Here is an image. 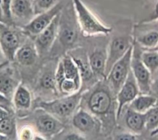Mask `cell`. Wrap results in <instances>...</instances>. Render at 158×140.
<instances>
[{
    "label": "cell",
    "mask_w": 158,
    "mask_h": 140,
    "mask_svg": "<svg viewBox=\"0 0 158 140\" xmlns=\"http://www.w3.org/2000/svg\"><path fill=\"white\" fill-rule=\"evenodd\" d=\"M11 0H1L2 20L7 23H12L11 15Z\"/></svg>",
    "instance_id": "obj_28"
},
{
    "label": "cell",
    "mask_w": 158,
    "mask_h": 140,
    "mask_svg": "<svg viewBox=\"0 0 158 140\" xmlns=\"http://www.w3.org/2000/svg\"><path fill=\"white\" fill-rule=\"evenodd\" d=\"M142 51V47L134 41L131 60V70L140 93L149 94L151 74L141 59Z\"/></svg>",
    "instance_id": "obj_5"
},
{
    "label": "cell",
    "mask_w": 158,
    "mask_h": 140,
    "mask_svg": "<svg viewBox=\"0 0 158 140\" xmlns=\"http://www.w3.org/2000/svg\"><path fill=\"white\" fill-rule=\"evenodd\" d=\"M9 116V113L7 110L4 109V107L0 106V121L3 118Z\"/></svg>",
    "instance_id": "obj_36"
},
{
    "label": "cell",
    "mask_w": 158,
    "mask_h": 140,
    "mask_svg": "<svg viewBox=\"0 0 158 140\" xmlns=\"http://www.w3.org/2000/svg\"><path fill=\"white\" fill-rule=\"evenodd\" d=\"M38 53L34 43H27L21 46L16 52L15 59L23 66L33 65L36 60Z\"/></svg>",
    "instance_id": "obj_15"
},
{
    "label": "cell",
    "mask_w": 158,
    "mask_h": 140,
    "mask_svg": "<svg viewBox=\"0 0 158 140\" xmlns=\"http://www.w3.org/2000/svg\"><path fill=\"white\" fill-rule=\"evenodd\" d=\"M40 83L44 89L55 90L57 88L55 72L48 71L44 73L40 78Z\"/></svg>",
    "instance_id": "obj_25"
},
{
    "label": "cell",
    "mask_w": 158,
    "mask_h": 140,
    "mask_svg": "<svg viewBox=\"0 0 158 140\" xmlns=\"http://www.w3.org/2000/svg\"><path fill=\"white\" fill-rule=\"evenodd\" d=\"M154 28L144 31L134 37L135 41L143 49H152L158 45V24H152Z\"/></svg>",
    "instance_id": "obj_18"
},
{
    "label": "cell",
    "mask_w": 158,
    "mask_h": 140,
    "mask_svg": "<svg viewBox=\"0 0 158 140\" xmlns=\"http://www.w3.org/2000/svg\"><path fill=\"white\" fill-rule=\"evenodd\" d=\"M141 59L152 75L158 70V52L151 49H143Z\"/></svg>",
    "instance_id": "obj_23"
},
{
    "label": "cell",
    "mask_w": 158,
    "mask_h": 140,
    "mask_svg": "<svg viewBox=\"0 0 158 140\" xmlns=\"http://www.w3.org/2000/svg\"><path fill=\"white\" fill-rule=\"evenodd\" d=\"M19 84L12 73L8 70L0 73V93L10 100Z\"/></svg>",
    "instance_id": "obj_20"
},
{
    "label": "cell",
    "mask_w": 158,
    "mask_h": 140,
    "mask_svg": "<svg viewBox=\"0 0 158 140\" xmlns=\"http://www.w3.org/2000/svg\"><path fill=\"white\" fill-rule=\"evenodd\" d=\"M11 15L13 19L20 21L23 25H27L35 16L33 6L27 0H14L11 4Z\"/></svg>",
    "instance_id": "obj_12"
},
{
    "label": "cell",
    "mask_w": 158,
    "mask_h": 140,
    "mask_svg": "<svg viewBox=\"0 0 158 140\" xmlns=\"http://www.w3.org/2000/svg\"><path fill=\"white\" fill-rule=\"evenodd\" d=\"M88 57L90 67L95 77L106 80L107 49H95Z\"/></svg>",
    "instance_id": "obj_13"
},
{
    "label": "cell",
    "mask_w": 158,
    "mask_h": 140,
    "mask_svg": "<svg viewBox=\"0 0 158 140\" xmlns=\"http://www.w3.org/2000/svg\"><path fill=\"white\" fill-rule=\"evenodd\" d=\"M36 124L38 131L46 136H51L60 132L63 128V125L60 121L46 113L37 118Z\"/></svg>",
    "instance_id": "obj_14"
},
{
    "label": "cell",
    "mask_w": 158,
    "mask_h": 140,
    "mask_svg": "<svg viewBox=\"0 0 158 140\" xmlns=\"http://www.w3.org/2000/svg\"><path fill=\"white\" fill-rule=\"evenodd\" d=\"M149 94L158 99V70L151 75Z\"/></svg>",
    "instance_id": "obj_29"
},
{
    "label": "cell",
    "mask_w": 158,
    "mask_h": 140,
    "mask_svg": "<svg viewBox=\"0 0 158 140\" xmlns=\"http://www.w3.org/2000/svg\"><path fill=\"white\" fill-rule=\"evenodd\" d=\"M0 46L6 59L12 61L15 59L17 51L20 46L18 33L10 29H5L0 32Z\"/></svg>",
    "instance_id": "obj_10"
},
{
    "label": "cell",
    "mask_w": 158,
    "mask_h": 140,
    "mask_svg": "<svg viewBox=\"0 0 158 140\" xmlns=\"http://www.w3.org/2000/svg\"><path fill=\"white\" fill-rule=\"evenodd\" d=\"M158 99L148 94H139L128 105L133 111L145 113L157 103Z\"/></svg>",
    "instance_id": "obj_16"
},
{
    "label": "cell",
    "mask_w": 158,
    "mask_h": 140,
    "mask_svg": "<svg viewBox=\"0 0 158 140\" xmlns=\"http://www.w3.org/2000/svg\"><path fill=\"white\" fill-rule=\"evenodd\" d=\"M62 8L61 5L56 4L48 11L35 15L30 22L22 27L23 31L35 39L62 12Z\"/></svg>",
    "instance_id": "obj_7"
},
{
    "label": "cell",
    "mask_w": 158,
    "mask_h": 140,
    "mask_svg": "<svg viewBox=\"0 0 158 140\" xmlns=\"http://www.w3.org/2000/svg\"><path fill=\"white\" fill-rule=\"evenodd\" d=\"M0 103L4 105H8L10 104V100L6 96H4L3 94L0 93Z\"/></svg>",
    "instance_id": "obj_35"
},
{
    "label": "cell",
    "mask_w": 158,
    "mask_h": 140,
    "mask_svg": "<svg viewBox=\"0 0 158 140\" xmlns=\"http://www.w3.org/2000/svg\"><path fill=\"white\" fill-rule=\"evenodd\" d=\"M134 26L130 20L118 22L113 30L107 47L106 78L114 64L120 60L133 45Z\"/></svg>",
    "instance_id": "obj_1"
},
{
    "label": "cell",
    "mask_w": 158,
    "mask_h": 140,
    "mask_svg": "<svg viewBox=\"0 0 158 140\" xmlns=\"http://www.w3.org/2000/svg\"><path fill=\"white\" fill-rule=\"evenodd\" d=\"M63 140H85V138L80 134L76 133H70L67 134Z\"/></svg>",
    "instance_id": "obj_33"
},
{
    "label": "cell",
    "mask_w": 158,
    "mask_h": 140,
    "mask_svg": "<svg viewBox=\"0 0 158 140\" xmlns=\"http://www.w3.org/2000/svg\"><path fill=\"white\" fill-rule=\"evenodd\" d=\"M125 125L133 133H140L145 128L144 113H141L129 109L125 115Z\"/></svg>",
    "instance_id": "obj_19"
},
{
    "label": "cell",
    "mask_w": 158,
    "mask_h": 140,
    "mask_svg": "<svg viewBox=\"0 0 158 140\" xmlns=\"http://www.w3.org/2000/svg\"><path fill=\"white\" fill-rule=\"evenodd\" d=\"M145 128L149 131L158 128V105H156L144 113Z\"/></svg>",
    "instance_id": "obj_24"
},
{
    "label": "cell",
    "mask_w": 158,
    "mask_h": 140,
    "mask_svg": "<svg viewBox=\"0 0 158 140\" xmlns=\"http://www.w3.org/2000/svg\"><path fill=\"white\" fill-rule=\"evenodd\" d=\"M61 12L58 14L52 22L34 39V44L38 55L46 53L52 49L58 33L59 20Z\"/></svg>",
    "instance_id": "obj_9"
},
{
    "label": "cell",
    "mask_w": 158,
    "mask_h": 140,
    "mask_svg": "<svg viewBox=\"0 0 158 140\" xmlns=\"http://www.w3.org/2000/svg\"><path fill=\"white\" fill-rule=\"evenodd\" d=\"M150 140H158V128L150 131Z\"/></svg>",
    "instance_id": "obj_34"
},
{
    "label": "cell",
    "mask_w": 158,
    "mask_h": 140,
    "mask_svg": "<svg viewBox=\"0 0 158 140\" xmlns=\"http://www.w3.org/2000/svg\"><path fill=\"white\" fill-rule=\"evenodd\" d=\"M74 14L81 33L86 36H107L112 28L105 25L80 0H73Z\"/></svg>",
    "instance_id": "obj_2"
},
{
    "label": "cell",
    "mask_w": 158,
    "mask_h": 140,
    "mask_svg": "<svg viewBox=\"0 0 158 140\" xmlns=\"http://www.w3.org/2000/svg\"><path fill=\"white\" fill-rule=\"evenodd\" d=\"M14 121L8 116L0 121V133L12 139L15 131Z\"/></svg>",
    "instance_id": "obj_26"
},
{
    "label": "cell",
    "mask_w": 158,
    "mask_h": 140,
    "mask_svg": "<svg viewBox=\"0 0 158 140\" xmlns=\"http://www.w3.org/2000/svg\"><path fill=\"white\" fill-rule=\"evenodd\" d=\"M158 20V0L156 1L154 9L150 13V14L142 20L139 24H147V23H151L153 22H156Z\"/></svg>",
    "instance_id": "obj_30"
},
{
    "label": "cell",
    "mask_w": 158,
    "mask_h": 140,
    "mask_svg": "<svg viewBox=\"0 0 158 140\" xmlns=\"http://www.w3.org/2000/svg\"><path fill=\"white\" fill-rule=\"evenodd\" d=\"M77 38L78 32L76 27L71 21L67 20L61 12L57 36L59 42L64 48L69 49L76 43Z\"/></svg>",
    "instance_id": "obj_11"
},
{
    "label": "cell",
    "mask_w": 158,
    "mask_h": 140,
    "mask_svg": "<svg viewBox=\"0 0 158 140\" xmlns=\"http://www.w3.org/2000/svg\"><path fill=\"white\" fill-rule=\"evenodd\" d=\"M31 140H46V139L40 136H35Z\"/></svg>",
    "instance_id": "obj_39"
},
{
    "label": "cell",
    "mask_w": 158,
    "mask_h": 140,
    "mask_svg": "<svg viewBox=\"0 0 158 140\" xmlns=\"http://www.w3.org/2000/svg\"><path fill=\"white\" fill-rule=\"evenodd\" d=\"M81 98V95L80 93H77L52 101L41 102L38 105L47 113L60 117H66L73 112Z\"/></svg>",
    "instance_id": "obj_6"
},
{
    "label": "cell",
    "mask_w": 158,
    "mask_h": 140,
    "mask_svg": "<svg viewBox=\"0 0 158 140\" xmlns=\"http://www.w3.org/2000/svg\"><path fill=\"white\" fill-rule=\"evenodd\" d=\"M54 0H35L33 6L35 15H38L51 9L53 6Z\"/></svg>",
    "instance_id": "obj_27"
},
{
    "label": "cell",
    "mask_w": 158,
    "mask_h": 140,
    "mask_svg": "<svg viewBox=\"0 0 158 140\" xmlns=\"http://www.w3.org/2000/svg\"><path fill=\"white\" fill-rule=\"evenodd\" d=\"M114 96L116 97L108 83L98 84L88 98L89 109L97 116L108 115L114 107Z\"/></svg>",
    "instance_id": "obj_3"
},
{
    "label": "cell",
    "mask_w": 158,
    "mask_h": 140,
    "mask_svg": "<svg viewBox=\"0 0 158 140\" xmlns=\"http://www.w3.org/2000/svg\"><path fill=\"white\" fill-rule=\"evenodd\" d=\"M6 61H7V60L6 59V57L4 56L3 52L0 46V65H3Z\"/></svg>",
    "instance_id": "obj_37"
},
{
    "label": "cell",
    "mask_w": 158,
    "mask_h": 140,
    "mask_svg": "<svg viewBox=\"0 0 158 140\" xmlns=\"http://www.w3.org/2000/svg\"><path fill=\"white\" fill-rule=\"evenodd\" d=\"M12 97L14 103L18 109H27L31 105V97L30 93L26 87L22 85L17 86Z\"/></svg>",
    "instance_id": "obj_21"
},
{
    "label": "cell",
    "mask_w": 158,
    "mask_h": 140,
    "mask_svg": "<svg viewBox=\"0 0 158 140\" xmlns=\"http://www.w3.org/2000/svg\"><path fill=\"white\" fill-rule=\"evenodd\" d=\"M133 47V45L120 60L114 64L106 76V80L115 96L130 72Z\"/></svg>",
    "instance_id": "obj_4"
},
{
    "label": "cell",
    "mask_w": 158,
    "mask_h": 140,
    "mask_svg": "<svg viewBox=\"0 0 158 140\" xmlns=\"http://www.w3.org/2000/svg\"><path fill=\"white\" fill-rule=\"evenodd\" d=\"M35 136L31 128L25 126L21 129L19 134V140H31Z\"/></svg>",
    "instance_id": "obj_31"
},
{
    "label": "cell",
    "mask_w": 158,
    "mask_h": 140,
    "mask_svg": "<svg viewBox=\"0 0 158 140\" xmlns=\"http://www.w3.org/2000/svg\"><path fill=\"white\" fill-rule=\"evenodd\" d=\"M73 125L83 133L89 132L95 126L96 121L94 117L88 112L80 110L77 112L73 117Z\"/></svg>",
    "instance_id": "obj_17"
},
{
    "label": "cell",
    "mask_w": 158,
    "mask_h": 140,
    "mask_svg": "<svg viewBox=\"0 0 158 140\" xmlns=\"http://www.w3.org/2000/svg\"><path fill=\"white\" fill-rule=\"evenodd\" d=\"M151 49V50H154V51H157L158 52V45L152 49Z\"/></svg>",
    "instance_id": "obj_40"
},
{
    "label": "cell",
    "mask_w": 158,
    "mask_h": 140,
    "mask_svg": "<svg viewBox=\"0 0 158 140\" xmlns=\"http://www.w3.org/2000/svg\"><path fill=\"white\" fill-rule=\"evenodd\" d=\"M0 140H12V139L0 133Z\"/></svg>",
    "instance_id": "obj_38"
},
{
    "label": "cell",
    "mask_w": 158,
    "mask_h": 140,
    "mask_svg": "<svg viewBox=\"0 0 158 140\" xmlns=\"http://www.w3.org/2000/svg\"><path fill=\"white\" fill-rule=\"evenodd\" d=\"M114 140H137V138L133 133L122 132L116 134L114 136Z\"/></svg>",
    "instance_id": "obj_32"
},
{
    "label": "cell",
    "mask_w": 158,
    "mask_h": 140,
    "mask_svg": "<svg viewBox=\"0 0 158 140\" xmlns=\"http://www.w3.org/2000/svg\"><path fill=\"white\" fill-rule=\"evenodd\" d=\"M140 93L138 84L133 76L131 70L128 75L127 79L122 85L116 95L117 109L115 118L117 122L122 113L123 108L125 105L129 104Z\"/></svg>",
    "instance_id": "obj_8"
},
{
    "label": "cell",
    "mask_w": 158,
    "mask_h": 140,
    "mask_svg": "<svg viewBox=\"0 0 158 140\" xmlns=\"http://www.w3.org/2000/svg\"><path fill=\"white\" fill-rule=\"evenodd\" d=\"M74 62L75 63L81 78V80L85 81H88L90 80L93 78V76H95L91 70V68L90 67L89 61H88V57L86 56H75L74 54H69Z\"/></svg>",
    "instance_id": "obj_22"
}]
</instances>
